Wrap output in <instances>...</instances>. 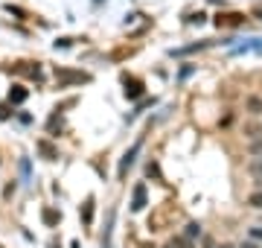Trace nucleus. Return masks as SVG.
I'll list each match as a JSON object with an SVG mask.
<instances>
[{"label":"nucleus","mask_w":262,"mask_h":248,"mask_svg":"<svg viewBox=\"0 0 262 248\" xmlns=\"http://www.w3.org/2000/svg\"><path fill=\"white\" fill-rule=\"evenodd\" d=\"M56 79L58 85H84V82H91V76L88 73H82V70H64V67H58L56 70Z\"/></svg>","instance_id":"f257e3e1"},{"label":"nucleus","mask_w":262,"mask_h":248,"mask_svg":"<svg viewBox=\"0 0 262 248\" xmlns=\"http://www.w3.org/2000/svg\"><path fill=\"white\" fill-rule=\"evenodd\" d=\"M143 208H146V184H137L134 196H131V210H143Z\"/></svg>","instance_id":"f03ea898"},{"label":"nucleus","mask_w":262,"mask_h":248,"mask_svg":"<svg viewBox=\"0 0 262 248\" xmlns=\"http://www.w3.org/2000/svg\"><path fill=\"white\" fill-rule=\"evenodd\" d=\"M137 152H140V143H134V146H131V149H128V152L122 155V163H120V175H125V170H128L131 163H134V155H137Z\"/></svg>","instance_id":"7ed1b4c3"},{"label":"nucleus","mask_w":262,"mask_h":248,"mask_svg":"<svg viewBox=\"0 0 262 248\" xmlns=\"http://www.w3.org/2000/svg\"><path fill=\"white\" fill-rule=\"evenodd\" d=\"M27 96H29V91H27V88L15 85V88H12V91H9V102L20 105V102H24V99H27Z\"/></svg>","instance_id":"20e7f679"},{"label":"nucleus","mask_w":262,"mask_h":248,"mask_svg":"<svg viewBox=\"0 0 262 248\" xmlns=\"http://www.w3.org/2000/svg\"><path fill=\"white\" fill-rule=\"evenodd\" d=\"M140 94H143L140 82H137V79H131V82L125 79V96H131V99H134V96H140Z\"/></svg>","instance_id":"39448f33"},{"label":"nucleus","mask_w":262,"mask_h":248,"mask_svg":"<svg viewBox=\"0 0 262 248\" xmlns=\"http://www.w3.org/2000/svg\"><path fill=\"white\" fill-rule=\"evenodd\" d=\"M245 105H248V114H262V99L259 96H248Z\"/></svg>","instance_id":"423d86ee"},{"label":"nucleus","mask_w":262,"mask_h":248,"mask_svg":"<svg viewBox=\"0 0 262 248\" xmlns=\"http://www.w3.org/2000/svg\"><path fill=\"white\" fill-rule=\"evenodd\" d=\"M248 152H251L253 158H262V134L251 140V146H248Z\"/></svg>","instance_id":"0eeeda50"},{"label":"nucleus","mask_w":262,"mask_h":248,"mask_svg":"<svg viewBox=\"0 0 262 248\" xmlns=\"http://www.w3.org/2000/svg\"><path fill=\"white\" fill-rule=\"evenodd\" d=\"M82 219L91 225V219H94V199H88L84 201V208H82Z\"/></svg>","instance_id":"6e6552de"},{"label":"nucleus","mask_w":262,"mask_h":248,"mask_svg":"<svg viewBox=\"0 0 262 248\" xmlns=\"http://www.w3.org/2000/svg\"><path fill=\"white\" fill-rule=\"evenodd\" d=\"M58 219H61V216H58L56 210H50V208H47V210H44V222H47V225H56V222H58Z\"/></svg>","instance_id":"1a4fd4ad"},{"label":"nucleus","mask_w":262,"mask_h":248,"mask_svg":"<svg viewBox=\"0 0 262 248\" xmlns=\"http://www.w3.org/2000/svg\"><path fill=\"white\" fill-rule=\"evenodd\" d=\"M248 204H251V208H262V190L251 193V196H248Z\"/></svg>","instance_id":"9d476101"},{"label":"nucleus","mask_w":262,"mask_h":248,"mask_svg":"<svg viewBox=\"0 0 262 248\" xmlns=\"http://www.w3.org/2000/svg\"><path fill=\"white\" fill-rule=\"evenodd\" d=\"M251 172L253 175H262V158H256V161L251 163Z\"/></svg>","instance_id":"9b49d317"},{"label":"nucleus","mask_w":262,"mask_h":248,"mask_svg":"<svg viewBox=\"0 0 262 248\" xmlns=\"http://www.w3.org/2000/svg\"><path fill=\"white\" fill-rule=\"evenodd\" d=\"M198 234H201V228H198L195 222H192V225H187V237H198Z\"/></svg>","instance_id":"f8f14e48"},{"label":"nucleus","mask_w":262,"mask_h":248,"mask_svg":"<svg viewBox=\"0 0 262 248\" xmlns=\"http://www.w3.org/2000/svg\"><path fill=\"white\" fill-rule=\"evenodd\" d=\"M56 47H61V50L70 47V38H58V41H56Z\"/></svg>","instance_id":"ddd939ff"},{"label":"nucleus","mask_w":262,"mask_h":248,"mask_svg":"<svg viewBox=\"0 0 262 248\" xmlns=\"http://www.w3.org/2000/svg\"><path fill=\"white\" fill-rule=\"evenodd\" d=\"M251 237H253V239H262V228H253V231H251Z\"/></svg>","instance_id":"4468645a"},{"label":"nucleus","mask_w":262,"mask_h":248,"mask_svg":"<svg viewBox=\"0 0 262 248\" xmlns=\"http://www.w3.org/2000/svg\"><path fill=\"white\" fill-rule=\"evenodd\" d=\"M242 248H256V245H253V242H242Z\"/></svg>","instance_id":"2eb2a0df"}]
</instances>
